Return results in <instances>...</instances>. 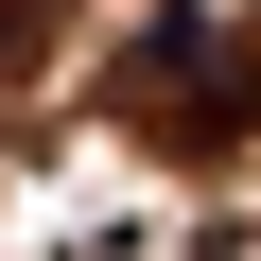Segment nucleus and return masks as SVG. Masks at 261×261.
<instances>
[{
	"mask_svg": "<svg viewBox=\"0 0 261 261\" xmlns=\"http://www.w3.org/2000/svg\"><path fill=\"white\" fill-rule=\"evenodd\" d=\"M70 18H87V0H0V87H35V70H53V35H70Z\"/></svg>",
	"mask_w": 261,
	"mask_h": 261,
	"instance_id": "obj_2",
	"label": "nucleus"
},
{
	"mask_svg": "<svg viewBox=\"0 0 261 261\" xmlns=\"http://www.w3.org/2000/svg\"><path fill=\"white\" fill-rule=\"evenodd\" d=\"M105 105L140 122V140H174V157H226L244 122H261V53H244L226 18H192V0H174V18H140V35H122Z\"/></svg>",
	"mask_w": 261,
	"mask_h": 261,
	"instance_id": "obj_1",
	"label": "nucleus"
}]
</instances>
